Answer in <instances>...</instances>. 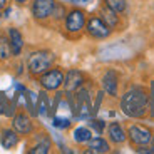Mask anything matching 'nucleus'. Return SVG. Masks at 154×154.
<instances>
[{
    "instance_id": "nucleus-1",
    "label": "nucleus",
    "mask_w": 154,
    "mask_h": 154,
    "mask_svg": "<svg viewBox=\"0 0 154 154\" xmlns=\"http://www.w3.org/2000/svg\"><path fill=\"white\" fill-rule=\"evenodd\" d=\"M147 94L144 92V89L134 87L131 91H127L121 99V109L126 116L129 117H141L146 114L147 109Z\"/></svg>"
},
{
    "instance_id": "nucleus-2",
    "label": "nucleus",
    "mask_w": 154,
    "mask_h": 154,
    "mask_svg": "<svg viewBox=\"0 0 154 154\" xmlns=\"http://www.w3.org/2000/svg\"><path fill=\"white\" fill-rule=\"evenodd\" d=\"M54 62V55L47 52V50H38V52H34V54L29 57V70L30 74H44L50 69Z\"/></svg>"
},
{
    "instance_id": "nucleus-3",
    "label": "nucleus",
    "mask_w": 154,
    "mask_h": 154,
    "mask_svg": "<svg viewBox=\"0 0 154 154\" xmlns=\"http://www.w3.org/2000/svg\"><path fill=\"white\" fill-rule=\"evenodd\" d=\"M40 84H42V87L47 89V91H55V89H59L64 84V74L59 69L47 70V72H44V75L40 77Z\"/></svg>"
},
{
    "instance_id": "nucleus-4",
    "label": "nucleus",
    "mask_w": 154,
    "mask_h": 154,
    "mask_svg": "<svg viewBox=\"0 0 154 154\" xmlns=\"http://www.w3.org/2000/svg\"><path fill=\"white\" fill-rule=\"evenodd\" d=\"M87 32L96 38H104L111 34V27H109L102 19L92 17V19L87 22Z\"/></svg>"
},
{
    "instance_id": "nucleus-5",
    "label": "nucleus",
    "mask_w": 154,
    "mask_h": 154,
    "mask_svg": "<svg viewBox=\"0 0 154 154\" xmlns=\"http://www.w3.org/2000/svg\"><path fill=\"white\" fill-rule=\"evenodd\" d=\"M129 137L134 144L137 146H144V144H149L151 139H152V134H151L149 129L143 126H131L129 127Z\"/></svg>"
},
{
    "instance_id": "nucleus-6",
    "label": "nucleus",
    "mask_w": 154,
    "mask_h": 154,
    "mask_svg": "<svg viewBox=\"0 0 154 154\" xmlns=\"http://www.w3.org/2000/svg\"><path fill=\"white\" fill-rule=\"evenodd\" d=\"M54 5V0H35L34 7H32V14L35 19H47L49 15H52Z\"/></svg>"
},
{
    "instance_id": "nucleus-7",
    "label": "nucleus",
    "mask_w": 154,
    "mask_h": 154,
    "mask_svg": "<svg viewBox=\"0 0 154 154\" xmlns=\"http://www.w3.org/2000/svg\"><path fill=\"white\" fill-rule=\"evenodd\" d=\"M85 23V15L81 10H72L66 19V29L69 32H79Z\"/></svg>"
},
{
    "instance_id": "nucleus-8",
    "label": "nucleus",
    "mask_w": 154,
    "mask_h": 154,
    "mask_svg": "<svg viewBox=\"0 0 154 154\" xmlns=\"http://www.w3.org/2000/svg\"><path fill=\"white\" fill-rule=\"evenodd\" d=\"M82 82H84V75H82V72H79V70H75V69L69 70L67 75L64 77V87H66L67 92L77 91V89L82 85Z\"/></svg>"
},
{
    "instance_id": "nucleus-9",
    "label": "nucleus",
    "mask_w": 154,
    "mask_h": 154,
    "mask_svg": "<svg viewBox=\"0 0 154 154\" xmlns=\"http://www.w3.org/2000/svg\"><path fill=\"white\" fill-rule=\"evenodd\" d=\"M75 100H77V106H75V112L79 117H87L91 114V99H89V92L87 91H81L77 92L75 96Z\"/></svg>"
},
{
    "instance_id": "nucleus-10",
    "label": "nucleus",
    "mask_w": 154,
    "mask_h": 154,
    "mask_svg": "<svg viewBox=\"0 0 154 154\" xmlns=\"http://www.w3.org/2000/svg\"><path fill=\"white\" fill-rule=\"evenodd\" d=\"M14 129L19 134H29L32 131V122L25 114H17L14 117Z\"/></svg>"
},
{
    "instance_id": "nucleus-11",
    "label": "nucleus",
    "mask_w": 154,
    "mask_h": 154,
    "mask_svg": "<svg viewBox=\"0 0 154 154\" xmlns=\"http://www.w3.org/2000/svg\"><path fill=\"white\" fill-rule=\"evenodd\" d=\"M102 87L107 94L111 96H116L117 94V74L109 70L104 77H102Z\"/></svg>"
},
{
    "instance_id": "nucleus-12",
    "label": "nucleus",
    "mask_w": 154,
    "mask_h": 154,
    "mask_svg": "<svg viewBox=\"0 0 154 154\" xmlns=\"http://www.w3.org/2000/svg\"><path fill=\"white\" fill-rule=\"evenodd\" d=\"M8 35H10V45H12V52L14 55H19L22 52V47H23V38L22 34H20L17 29H8Z\"/></svg>"
},
{
    "instance_id": "nucleus-13",
    "label": "nucleus",
    "mask_w": 154,
    "mask_h": 154,
    "mask_svg": "<svg viewBox=\"0 0 154 154\" xmlns=\"http://www.w3.org/2000/svg\"><path fill=\"white\" fill-rule=\"evenodd\" d=\"M19 143V136H17V131H12V129H5L2 132V137H0V144L5 149H12L14 146H17Z\"/></svg>"
},
{
    "instance_id": "nucleus-14",
    "label": "nucleus",
    "mask_w": 154,
    "mask_h": 154,
    "mask_svg": "<svg viewBox=\"0 0 154 154\" xmlns=\"http://www.w3.org/2000/svg\"><path fill=\"white\" fill-rule=\"evenodd\" d=\"M109 137H111L112 143H117V144L126 141V134H124L122 127L117 122H112L111 126H109Z\"/></svg>"
},
{
    "instance_id": "nucleus-15",
    "label": "nucleus",
    "mask_w": 154,
    "mask_h": 154,
    "mask_svg": "<svg viewBox=\"0 0 154 154\" xmlns=\"http://www.w3.org/2000/svg\"><path fill=\"white\" fill-rule=\"evenodd\" d=\"M89 151L91 152H109V144L102 137H94L89 141Z\"/></svg>"
},
{
    "instance_id": "nucleus-16",
    "label": "nucleus",
    "mask_w": 154,
    "mask_h": 154,
    "mask_svg": "<svg viewBox=\"0 0 154 154\" xmlns=\"http://www.w3.org/2000/svg\"><path fill=\"white\" fill-rule=\"evenodd\" d=\"M23 94H25V104H27V109L29 112H30L32 116H37V99L38 96H35L34 92H30V91H23Z\"/></svg>"
},
{
    "instance_id": "nucleus-17",
    "label": "nucleus",
    "mask_w": 154,
    "mask_h": 154,
    "mask_svg": "<svg viewBox=\"0 0 154 154\" xmlns=\"http://www.w3.org/2000/svg\"><path fill=\"white\" fill-rule=\"evenodd\" d=\"M74 139H75V143H89L91 139H92V132L89 131L87 127H77L75 131H74Z\"/></svg>"
},
{
    "instance_id": "nucleus-18",
    "label": "nucleus",
    "mask_w": 154,
    "mask_h": 154,
    "mask_svg": "<svg viewBox=\"0 0 154 154\" xmlns=\"http://www.w3.org/2000/svg\"><path fill=\"white\" fill-rule=\"evenodd\" d=\"M15 104L8 102L7 96L4 92H0V114H5V116H14V111H15Z\"/></svg>"
},
{
    "instance_id": "nucleus-19",
    "label": "nucleus",
    "mask_w": 154,
    "mask_h": 154,
    "mask_svg": "<svg viewBox=\"0 0 154 154\" xmlns=\"http://www.w3.org/2000/svg\"><path fill=\"white\" fill-rule=\"evenodd\" d=\"M10 55H14L10 40H7L5 37H0V60H7Z\"/></svg>"
},
{
    "instance_id": "nucleus-20",
    "label": "nucleus",
    "mask_w": 154,
    "mask_h": 154,
    "mask_svg": "<svg viewBox=\"0 0 154 154\" xmlns=\"http://www.w3.org/2000/svg\"><path fill=\"white\" fill-rule=\"evenodd\" d=\"M102 19H104V22L107 23L111 29L117 25V15H116V12L112 10V8H109L107 5H106V8L102 10Z\"/></svg>"
},
{
    "instance_id": "nucleus-21",
    "label": "nucleus",
    "mask_w": 154,
    "mask_h": 154,
    "mask_svg": "<svg viewBox=\"0 0 154 154\" xmlns=\"http://www.w3.org/2000/svg\"><path fill=\"white\" fill-rule=\"evenodd\" d=\"M49 99H47V94L45 92H40L38 94V99H37V112L38 114L45 116L49 112Z\"/></svg>"
},
{
    "instance_id": "nucleus-22",
    "label": "nucleus",
    "mask_w": 154,
    "mask_h": 154,
    "mask_svg": "<svg viewBox=\"0 0 154 154\" xmlns=\"http://www.w3.org/2000/svg\"><path fill=\"white\" fill-rule=\"evenodd\" d=\"M106 5L112 8L114 12H124L126 10V0H106Z\"/></svg>"
},
{
    "instance_id": "nucleus-23",
    "label": "nucleus",
    "mask_w": 154,
    "mask_h": 154,
    "mask_svg": "<svg viewBox=\"0 0 154 154\" xmlns=\"http://www.w3.org/2000/svg\"><path fill=\"white\" fill-rule=\"evenodd\" d=\"M49 149H50V143L47 141V139H44L40 144H37V146L32 147L30 152L32 154H45V152H49Z\"/></svg>"
},
{
    "instance_id": "nucleus-24",
    "label": "nucleus",
    "mask_w": 154,
    "mask_h": 154,
    "mask_svg": "<svg viewBox=\"0 0 154 154\" xmlns=\"http://www.w3.org/2000/svg\"><path fill=\"white\" fill-rule=\"evenodd\" d=\"M70 121L66 119V117H54V126L55 127H60V129H64V127H69Z\"/></svg>"
},
{
    "instance_id": "nucleus-25",
    "label": "nucleus",
    "mask_w": 154,
    "mask_h": 154,
    "mask_svg": "<svg viewBox=\"0 0 154 154\" xmlns=\"http://www.w3.org/2000/svg\"><path fill=\"white\" fill-rule=\"evenodd\" d=\"M64 14H66V10H64V7L62 5H54V10H52V15L55 17V19H62L64 17Z\"/></svg>"
},
{
    "instance_id": "nucleus-26",
    "label": "nucleus",
    "mask_w": 154,
    "mask_h": 154,
    "mask_svg": "<svg viewBox=\"0 0 154 154\" xmlns=\"http://www.w3.org/2000/svg\"><path fill=\"white\" fill-rule=\"evenodd\" d=\"M91 126H92L94 129L99 132V134L104 131V121H92V122H91Z\"/></svg>"
},
{
    "instance_id": "nucleus-27",
    "label": "nucleus",
    "mask_w": 154,
    "mask_h": 154,
    "mask_svg": "<svg viewBox=\"0 0 154 154\" xmlns=\"http://www.w3.org/2000/svg\"><path fill=\"white\" fill-rule=\"evenodd\" d=\"M5 4H7V0H0V8H4Z\"/></svg>"
},
{
    "instance_id": "nucleus-28",
    "label": "nucleus",
    "mask_w": 154,
    "mask_h": 154,
    "mask_svg": "<svg viewBox=\"0 0 154 154\" xmlns=\"http://www.w3.org/2000/svg\"><path fill=\"white\" fill-rule=\"evenodd\" d=\"M17 4H25V2H27V0H15Z\"/></svg>"
},
{
    "instance_id": "nucleus-29",
    "label": "nucleus",
    "mask_w": 154,
    "mask_h": 154,
    "mask_svg": "<svg viewBox=\"0 0 154 154\" xmlns=\"http://www.w3.org/2000/svg\"><path fill=\"white\" fill-rule=\"evenodd\" d=\"M151 141H152V151H154V137H152V139H151Z\"/></svg>"
}]
</instances>
